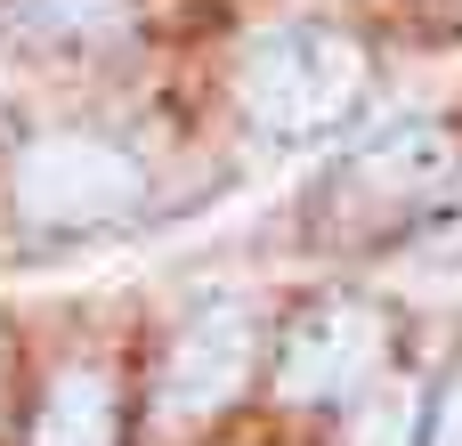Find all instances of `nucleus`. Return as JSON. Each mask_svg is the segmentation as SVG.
I'll list each match as a JSON object with an SVG mask.
<instances>
[{"label": "nucleus", "mask_w": 462, "mask_h": 446, "mask_svg": "<svg viewBox=\"0 0 462 446\" xmlns=\"http://www.w3.org/2000/svg\"><path fill=\"white\" fill-rule=\"evenodd\" d=\"M365 89V57L357 41L341 33H317V24H292V33H268L252 57H244V114L276 138L292 130H325L357 106Z\"/></svg>", "instance_id": "1"}, {"label": "nucleus", "mask_w": 462, "mask_h": 446, "mask_svg": "<svg viewBox=\"0 0 462 446\" xmlns=\"http://www.w3.org/2000/svg\"><path fill=\"white\" fill-rule=\"evenodd\" d=\"M16 203L41 228H89V219H122L138 203V163L106 138H41L16 163Z\"/></svg>", "instance_id": "2"}, {"label": "nucleus", "mask_w": 462, "mask_h": 446, "mask_svg": "<svg viewBox=\"0 0 462 446\" xmlns=\"http://www.w3.org/2000/svg\"><path fill=\"white\" fill-rule=\"evenodd\" d=\"M374 358H382V325H374V309H357V301H325V309H309V317L292 325L276 382H284V398H341V390H357V382L374 374Z\"/></svg>", "instance_id": "3"}, {"label": "nucleus", "mask_w": 462, "mask_h": 446, "mask_svg": "<svg viewBox=\"0 0 462 446\" xmlns=\"http://www.w3.org/2000/svg\"><path fill=\"white\" fill-rule=\"evenodd\" d=\"M244 374H252V325H244L236 309H211V317H195V325L179 333L162 406H171L179 423H195V414L227 406V398L244 390Z\"/></svg>", "instance_id": "4"}, {"label": "nucleus", "mask_w": 462, "mask_h": 446, "mask_svg": "<svg viewBox=\"0 0 462 446\" xmlns=\"http://www.w3.org/2000/svg\"><path fill=\"white\" fill-rule=\"evenodd\" d=\"M32 446H114V390H106V374H65L41 398Z\"/></svg>", "instance_id": "5"}, {"label": "nucleus", "mask_w": 462, "mask_h": 446, "mask_svg": "<svg viewBox=\"0 0 462 446\" xmlns=\"http://www.w3.org/2000/svg\"><path fill=\"white\" fill-rule=\"evenodd\" d=\"M349 446H414V390L406 382H374L349 406Z\"/></svg>", "instance_id": "6"}, {"label": "nucleus", "mask_w": 462, "mask_h": 446, "mask_svg": "<svg viewBox=\"0 0 462 446\" xmlns=\"http://www.w3.org/2000/svg\"><path fill=\"white\" fill-rule=\"evenodd\" d=\"M365 171H382V179H398L406 195H422V187L447 171V138H439V130H398L390 146L365 154Z\"/></svg>", "instance_id": "7"}, {"label": "nucleus", "mask_w": 462, "mask_h": 446, "mask_svg": "<svg viewBox=\"0 0 462 446\" xmlns=\"http://www.w3.org/2000/svg\"><path fill=\"white\" fill-rule=\"evenodd\" d=\"M41 24H57V33H106V24H122V0H24Z\"/></svg>", "instance_id": "8"}, {"label": "nucleus", "mask_w": 462, "mask_h": 446, "mask_svg": "<svg viewBox=\"0 0 462 446\" xmlns=\"http://www.w3.org/2000/svg\"><path fill=\"white\" fill-rule=\"evenodd\" d=\"M422 446H462V366H455V382L439 390V406H430V439Z\"/></svg>", "instance_id": "9"}, {"label": "nucleus", "mask_w": 462, "mask_h": 446, "mask_svg": "<svg viewBox=\"0 0 462 446\" xmlns=\"http://www.w3.org/2000/svg\"><path fill=\"white\" fill-rule=\"evenodd\" d=\"M447 228H455V236H462V195H455V219H447Z\"/></svg>", "instance_id": "10"}]
</instances>
